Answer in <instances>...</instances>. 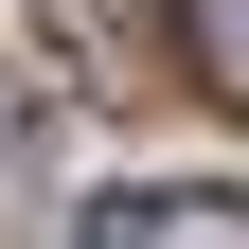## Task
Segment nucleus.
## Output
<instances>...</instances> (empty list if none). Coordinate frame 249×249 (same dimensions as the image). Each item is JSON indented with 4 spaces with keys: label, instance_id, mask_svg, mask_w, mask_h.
Segmentation results:
<instances>
[{
    "label": "nucleus",
    "instance_id": "f257e3e1",
    "mask_svg": "<svg viewBox=\"0 0 249 249\" xmlns=\"http://www.w3.org/2000/svg\"><path fill=\"white\" fill-rule=\"evenodd\" d=\"M89 249H249V196H213V178H142V196L89 213Z\"/></svg>",
    "mask_w": 249,
    "mask_h": 249
},
{
    "label": "nucleus",
    "instance_id": "f03ea898",
    "mask_svg": "<svg viewBox=\"0 0 249 249\" xmlns=\"http://www.w3.org/2000/svg\"><path fill=\"white\" fill-rule=\"evenodd\" d=\"M160 53V0H71V71H142Z\"/></svg>",
    "mask_w": 249,
    "mask_h": 249
},
{
    "label": "nucleus",
    "instance_id": "7ed1b4c3",
    "mask_svg": "<svg viewBox=\"0 0 249 249\" xmlns=\"http://www.w3.org/2000/svg\"><path fill=\"white\" fill-rule=\"evenodd\" d=\"M178 53H196L213 107H249V0H196V18H178Z\"/></svg>",
    "mask_w": 249,
    "mask_h": 249
}]
</instances>
